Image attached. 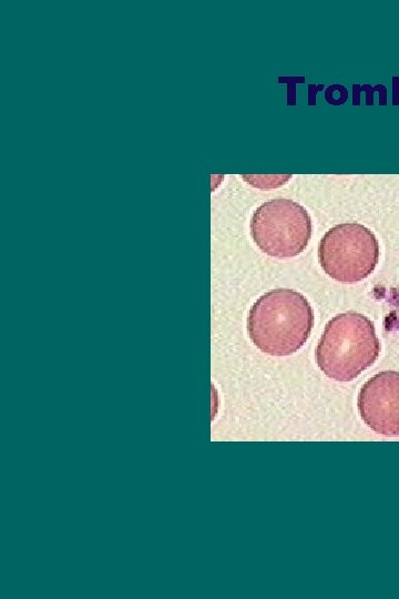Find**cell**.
Instances as JSON below:
<instances>
[{
	"instance_id": "cell-1",
	"label": "cell",
	"mask_w": 399,
	"mask_h": 599,
	"mask_svg": "<svg viewBox=\"0 0 399 599\" xmlns=\"http://www.w3.org/2000/svg\"><path fill=\"white\" fill-rule=\"evenodd\" d=\"M314 312L307 298L290 288L272 290L252 305L247 332L253 344L272 356L296 353L308 339Z\"/></svg>"
},
{
	"instance_id": "cell-3",
	"label": "cell",
	"mask_w": 399,
	"mask_h": 599,
	"mask_svg": "<svg viewBox=\"0 0 399 599\" xmlns=\"http://www.w3.org/2000/svg\"><path fill=\"white\" fill-rule=\"evenodd\" d=\"M318 258L332 280L354 284L368 277L379 260L376 235L360 223H341L329 229L320 240Z\"/></svg>"
},
{
	"instance_id": "cell-5",
	"label": "cell",
	"mask_w": 399,
	"mask_h": 599,
	"mask_svg": "<svg viewBox=\"0 0 399 599\" xmlns=\"http://www.w3.org/2000/svg\"><path fill=\"white\" fill-rule=\"evenodd\" d=\"M357 405L371 430L399 436V372L382 370L369 378L360 388Z\"/></svg>"
},
{
	"instance_id": "cell-2",
	"label": "cell",
	"mask_w": 399,
	"mask_h": 599,
	"mask_svg": "<svg viewBox=\"0 0 399 599\" xmlns=\"http://www.w3.org/2000/svg\"><path fill=\"white\" fill-rule=\"evenodd\" d=\"M379 352L374 323L367 316L349 311L326 324L315 357L327 377L350 382L376 362Z\"/></svg>"
},
{
	"instance_id": "cell-4",
	"label": "cell",
	"mask_w": 399,
	"mask_h": 599,
	"mask_svg": "<svg viewBox=\"0 0 399 599\" xmlns=\"http://www.w3.org/2000/svg\"><path fill=\"white\" fill-rule=\"evenodd\" d=\"M250 235L265 254L288 258L300 254L311 236V219L304 206L284 197L259 205L250 219Z\"/></svg>"
}]
</instances>
